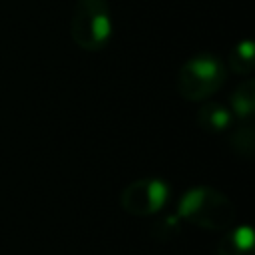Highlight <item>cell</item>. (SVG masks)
<instances>
[{"label":"cell","mask_w":255,"mask_h":255,"mask_svg":"<svg viewBox=\"0 0 255 255\" xmlns=\"http://www.w3.org/2000/svg\"><path fill=\"white\" fill-rule=\"evenodd\" d=\"M177 217L209 231H227L235 223L231 199L215 187L197 185L187 189L177 203Z\"/></svg>","instance_id":"6da1fadb"},{"label":"cell","mask_w":255,"mask_h":255,"mask_svg":"<svg viewBox=\"0 0 255 255\" xmlns=\"http://www.w3.org/2000/svg\"><path fill=\"white\" fill-rule=\"evenodd\" d=\"M112 8L108 0H76L70 34L78 48L98 52L112 40Z\"/></svg>","instance_id":"7a4b0ae2"},{"label":"cell","mask_w":255,"mask_h":255,"mask_svg":"<svg viewBox=\"0 0 255 255\" xmlns=\"http://www.w3.org/2000/svg\"><path fill=\"white\" fill-rule=\"evenodd\" d=\"M225 66L213 54H197L183 62L177 72V94L187 102H201L213 96L225 82Z\"/></svg>","instance_id":"3957f363"},{"label":"cell","mask_w":255,"mask_h":255,"mask_svg":"<svg viewBox=\"0 0 255 255\" xmlns=\"http://www.w3.org/2000/svg\"><path fill=\"white\" fill-rule=\"evenodd\" d=\"M167 199H169V187L163 179H157V177L135 179L128 183L120 195V203L124 211L137 217L153 215L161 211Z\"/></svg>","instance_id":"277c9868"},{"label":"cell","mask_w":255,"mask_h":255,"mask_svg":"<svg viewBox=\"0 0 255 255\" xmlns=\"http://www.w3.org/2000/svg\"><path fill=\"white\" fill-rule=\"evenodd\" d=\"M253 245L255 239L253 229L249 225L229 227L217 245V255H255Z\"/></svg>","instance_id":"5b68a950"},{"label":"cell","mask_w":255,"mask_h":255,"mask_svg":"<svg viewBox=\"0 0 255 255\" xmlns=\"http://www.w3.org/2000/svg\"><path fill=\"white\" fill-rule=\"evenodd\" d=\"M195 122L201 129L209 131V133H221L225 131L231 122H233V114L227 106L217 104V102H207L203 104L197 114H195Z\"/></svg>","instance_id":"8992f818"},{"label":"cell","mask_w":255,"mask_h":255,"mask_svg":"<svg viewBox=\"0 0 255 255\" xmlns=\"http://www.w3.org/2000/svg\"><path fill=\"white\" fill-rule=\"evenodd\" d=\"M255 110V84L253 80L241 82L233 96H231V114H235L239 120H247L253 116Z\"/></svg>","instance_id":"52a82bcc"},{"label":"cell","mask_w":255,"mask_h":255,"mask_svg":"<svg viewBox=\"0 0 255 255\" xmlns=\"http://www.w3.org/2000/svg\"><path fill=\"white\" fill-rule=\"evenodd\" d=\"M227 66L231 68V72L239 74V76H249L253 72V42L251 40H241L237 42L227 58Z\"/></svg>","instance_id":"ba28073f"},{"label":"cell","mask_w":255,"mask_h":255,"mask_svg":"<svg viewBox=\"0 0 255 255\" xmlns=\"http://www.w3.org/2000/svg\"><path fill=\"white\" fill-rule=\"evenodd\" d=\"M231 147L237 155L249 159L253 155V149H255V135H253V129L249 124L241 126L235 129V133L231 135Z\"/></svg>","instance_id":"9c48e42d"}]
</instances>
